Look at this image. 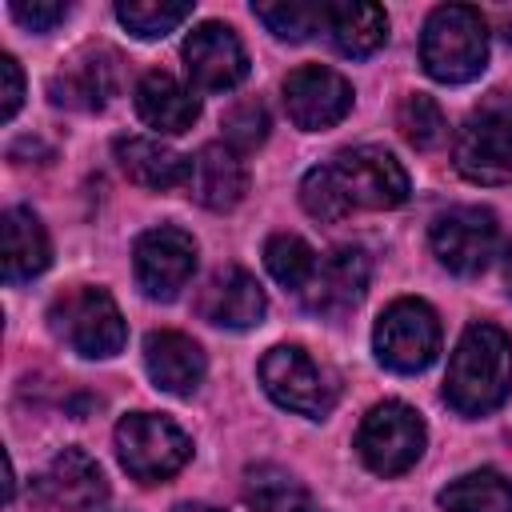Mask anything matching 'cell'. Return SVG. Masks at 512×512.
<instances>
[{"instance_id": "obj_1", "label": "cell", "mask_w": 512, "mask_h": 512, "mask_svg": "<svg viewBox=\"0 0 512 512\" xmlns=\"http://www.w3.org/2000/svg\"><path fill=\"white\" fill-rule=\"evenodd\" d=\"M508 392H512V340L496 324L464 328L448 360L444 400L460 416H484L500 408Z\"/></svg>"}, {"instance_id": "obj_2", "label": "cell", "mask_w": 512, "mask_h": 512, "mask_svg": "<svg viewBox=\"0 0 512 512\" xmlns=\"http://www.w3.org/2000/svg\"><path fill=\"white\" fill-rule=\"evenodd\" d=\"M488 24L468 4H440L420 32V64L440 84H464L484 72Z\"/></svg>"}, {"instance_id": "obj_3", "label": "cell", "mask_w": 512, "mask_h": 512, "mask_svg": "<svg viewBox=\"0 0 512 512\" xmlns=\"http://www.w3.org/2000/svg\"><path fill=\"white\" fill-rule=\"evenodd\" d=\"M452 160L472 184H512V92H488L464 116Z\"/></svg>"}, {"instance_id": "obj_4", "label": "cell", "mask_w": 512, "mask_h": 512, "mask_svg": "<svg viewBox=\"0 0 512 512\" xmlns=\"http://www.w3.org/2000/svg\"><path fill=\"white\" fill-rule=\"evenodd\" d=\"M48 328L72 352H80L88 360H108L128 340V328H124V316H120L116 300L104 288H92V284H76V288L60 292L48 308Z\"/></svg>"}, {"instance_id": "obj_5", "label": "cell", "mask_w": 512, "mask_h": 512, "mask_svg": "<svg viewBox=\"0 0 512 512\" xmlns=\"http://www.w3.org/2000/svg\"><path fill=\"white\" fill-rule=\"evenodd\" d=\"M116 456H120V464L132 480L156 484V480L176 476L188 464L192 440L168 416L132 412L116 424Z\"/></svg>"}, {"instance_id": "obj_6", "label": "cell", "mask_w": 512, "mask_h": 512, "mask_svg": "<svg viewBox=\"0 0 512 512\" xmlns=\"http://www.w3.org/2000/svg\"><path fill=\"white\" fill-rule=\"evenodd\" d=\"M372 348L392 372H424L440 356V320L424 300H392L376 320Z\"/></svg>"}, {"instance_id": "obj_7", "label": "cell", "mask_w": 512, "mask_h": 512, "mask_svg": "<svg viewBox=\"0 0 512 512\" xmlns=\"http://www.w3.org/2000/svg\"><path fill=\"white\" fill-rule=\"evenodd\" d=\"M260 384L264 392L288 408V412H300V416H328V408L336 404V380L324 364H316L304 348L296 344H276L264 352L260 360Z\"/></svg>"}, {"instance_id": "obj_8", "label": "cell", "mask_w": 512, "mask_h": 512, "mask_svg": "<svg viewBox=\"0 0 512 512\" xmlns=\"http://www.w3.org/2000/svg\"><path fill=\"white\" fill-rule=\"evenodd\" d=\"M356 452L364 468L376 476H400L408 472L424 452V420L416 408L400 400H384L368 408V416L356 428Z\"/></svg>"}, {"instance_id": "obj_9", "label": "cell", "mask_w": 512, "mask_h": 512, "mask_svg": "<svg viewBox=\"0 0 512 512\" xmlns=\"http://www.w3.org/2000/svg\"><path fill=\"white\" fill-rule=\"evenodd\" d=\"M428 240H432V252L436 260L456 272V276H476L492 264L496 256V240H500V228H496V216L488 208H476V204H456L448 212H440L428 228Z\"/></svg>"}, {"instance_id": "obj_10", "label": "cell", "mask_w": 512, "mask_h": 512, "mask_svg": "<svg viewBox=\"0 0 512 512\" xmlns=\"http://www.w3.org/2000/svg\"><path fill=\"white\" fill-rule=\"evenodd\" d=\"M132 272H136V284L144 296L172 300V296H180V288L196 272V240L176 224L148 228L136 236Z\"/></svg>"}, {"instance_id": "obj_11", "label": "cell", "mask_w": 512, "mask_h": 512, "mask_svg": "<svg viewBox=\"0 0 512 512\" xmlns=\"http://www.w3.org/2000/svg\"><path fill=\"white\" fill-rule=\"evenodd\" d=\"M332 172L352 208H396L408 200V172L388 148H344L332 156Z\"/></svg>"}, {"instance_id": "obj_12", "label": "cell", "mask_w": 512, "mask_h": 512, "mask_svg": "<svg viewBox=\"0 0 512 512\" xmlns=\"http://www.w3.org/2000/svg\"><path fill=\"white\" fill-rule=\"evenodd\" d=\"M288 120L304 132H324L352 112V84L324 64H300L284 80Z\"/></svg>"}, {"instance_id": "obj_13", "label": "cell", "mask_w": 512, "mask_h": 512, "mask_svg": "<svg viewBox=\"0 0 512 512\" xmlns=\"http://www.w3.org/2000/svg\"><path fill=\"white\" fill-rule=\"evenodd\" d=\"M184 68L200 92H228L248 76V52L228 24L204 20L184 40Z\"/></svg>"}, {"instance_id": "obj_14", "label": "cell", "mask_w": 512, "mask_h": 512, "mask_svg": "<svg viewBox=\"0 0 512 512\" xmlns=\"http://www.w3.org/2000/svg\"><path fill=\"white\" fill-rule=\"evenodd\" d=\"M368 276H372L368 252L352 248V244H340L328 256H320V264H316L308 288L300 292V300L316 316H344L348 308L360 304V296L368 288Z\"/></svg>"}, {"instance_id": "obj_15", "label": "cell", "mask_w": 512, "mask_h": 512, "mask_svg": "<svg viewBox=\"0 0 512 512\" xmlns=\"http://www.w3.org/2000/svg\"><path fill=\"white\" fill-rule=\"evenodd\" d=\"M188 196L212 212H228L248 192V168L236 148L228 144H204L196 156H188Z\"/></svg>"}, {"instance_id": "obj_16", "label": "cell", "mask_w": 512, "mask_h": 512, "mask_svg": "<svg viewBox=\"0 0 512 512\" xmlns=\"http://www.w3.org/2000/svg\"><path fill=\"white\" fill-rule=\"evenodd\" d=\"M36 488H40V500L60 512H92L108 496L100 464L80 448H64L48 464V472L36 480Z\"/></svg>"}, {"instance_id": "obj_17", "label": "cell", "mask_w": 512, "mask_h": 512, "mask_svg": "<svg viewBox=\"0 0 512 512\" xmlns=\"http://www.w3.org/2000/svg\"><path fill=\"white\" fill-rule=\"evenodd\" d=\"M116 52H80L76 60H68L56 76H52V104L60 108H76V112H100L108 104V96L120 84V68H116Z\"/></svg>"}, {"instance_id": "obj_18", "label": "cell", "mask_w": 512, "mask_h": 512, "mask_svg": "<svg viewBox=\"0 0 512 512\" xmlns=\"http://www.w3.org/2000/svg\"><path fill=\"white\" fill-rule=\"evenodd\" d=\"M144 368L152 376V384L160 392H172V396H192L208 372V360H204V348L184 336V332H152L144 340Z\"/></svg>"}, {"instance_id": "obj_19", "label": "cell", "mask_w": 512, "mask_h": 512, "mask_svg": "<svg viewBox=\"0 0 512 512\" xmlns=\"http://www.w3.org/2000/svg\"><path fill=\"white\" fill-rule=\"evenodd\" d=\"M264 288L244 268H220L200 292V316L220 328H252L264 320Z\"/></svg>"}, {"instance_id": "obj_20", "label": "cell", "mask_w": 512, "mask_h": 512, "mask_svg": "<svg viewBox=\"0 0 512 512\" xmlns=\"http://www.w3.org/2000/svg\"><path fill=\"white\" fill-rule=\"evenodd\" d=\"M136 116L148 124V128H156V132H164V136H180V132H188L192 124H196V116H200V100L192 96V88H184L176 76H168V72H148L140 84H136Z\"/></svg>"}, {"instance_id": "obj_21", "label": "cell", "mask_w": 512, "mask_h": 512, "mask_svg": "<svg viewBox=\"0 0 512 512\" xmlns=\"http://www.w3.org/2000/svg\"><path fill=\"white\" fill-rule=\"evenodd\" d=\"M48 260H52V244L40 216L28 208H8L4 212V280L24 284L40 276Z\"/></svg>"}, {"instance_id": "obj_22", "label": "cell", "mask_w": 512, "mask_h": 512, "mask_svg": "<svg viewBox=\"0 0 512 512\" xmlns=\"http://www.w3.org/2000/svg\"><path fill=\"white\" fill-rule=\"evenodd\" d=\"M116 160L124 168V176L140 188H176L188 180V160L180 152H172L168 144L152 140V136H128L116 140Z\"/></svg>"}, {"instance_id": "obj_23", "label": "cell", "mask_w": 512, "mask_h": 512, "mask_svg": "<svg viewBox=\"0 0 512 512\" xmlns=\"http://www.w3.org/2000/svg\"><path fill=\"white\" fill-rule=\"evenodd\" d=\"M328 36L344 56H372L388 40V16L380 4L336 0L328 4Z\"/></svg>"}, {"instance_id": "obj_24", "label": "cell", "mask_w": 512, "mask_h": 512, "mask_svg": "<svg viewBox=\"0 0 512 512\" xmlns=\"http://www.w3.org/2000/svg\"><path fill=\"white\" fill-rule=\"evenodd\" d=\"M244 504L252 512H300L308 504L304 484L280 464H252L244 468Z\"/></svg>"}, {"instance_id": "obj_25", "label": "cell", "mask_w": 512, "mask_h": 512, "mask_svg": "<svg viewBox=\"0 0 512 512\" xmlns=\"http://www.w3.org/2000/svg\"><path fill=\"white\" fill-rule=\"evenodd\" d=\"M440 508L444 512H512V484L500 472L480 468L452 480L440 492Z\"/></svg>"}, {"instance_id": "obj_26", "label": "cell", "mask_w": 512, "mask_h": 512, "mask_svg": "<svg viewBox=\"0 0 512 512\" xmlns=\"http://www.w3.org/2000/svg\"><path fill=\"white\" fill-rule=\"evenodd\" d=\"M252 12L272 36L292 40V44L328 28V4L324 0H260V4H252Z\"/></svg>"}, {"instance_id": "obj_27", "label": "cell", "mask_w": 512, "mask_h": 512, "mask_svg": "<svg viewBox=\"0 0 512 512\" xmlns=\"http://www.w3.org/2000/svg\"><path fill=\"white\" fill-rule=\"evenodd\" d=\"M188 16H192L188 0H120L116 4V20L140 40H160L176 32Z\"/></svg>"}, {"instance_id": "obj_28", "label": "cell", "mask_w": 512, "mask_h": 512, "mask_svg": "<svg viewBox=\"0 0 512 512\" xmlns=\"http://www.w3.org/2000/svg\"><path fill=\"white\" fill-rule=\"evenodd\" d=\"M264 264H268V272H272L276 284H284V288H292V292L300 296V292L308 288V280H312L320 256L308 248V240H300V236H292V232H276V236L264 244Z\"/></svg>"}, {"instance_id": "obj_29", "label": "cell", "mask_w": 512, "mask_h": 512, "mask_svg": "<svg viewBox=\"0 0 512 512\" xmlns=\"http://www.w3.org/2000/svg\"><path fill=\"white\" fill-rule=\"evenodd\" d=\"M396 128H400L404 140H408L412 148H420V152L440 148L444 136H448V120H444L440 104H436L432 96H424V92H408V96L400 100V108H396Z\"/></svg>"}, {"instance_id": "obj_30", "label": "cell", "mask_w": 512, "mask_h": 512, "mask_svg": "<svg viewBox=\"0 0 512 512\" xmlns=\"http://www.w3.org/2000/svg\"><path fill=\"white\" fill-rule=\"evenodd\" d=\"M300 204H304V212L312 220H328V224L332 220H344L352 212V204H348V196H344L332 164H320V168L304 172V180H300Z\"/></svg>"}, {"instance_id": "obj_31", "label": "cell", "mask_w": 512, "mask_h": 512, "mask_svg": "<svg viewBox=\"0 0 512 512\" xmlns=\"http://www.w3.org/2000/svg\"><path fill=\"white\" fill-rule=\"evenodd\" d=\"M268 140V112L260 100H240L224 112V144L236 152H252Z\"/></svg>"}, {"instance_id": "obj_32", "label": "cell", "mask_w": 512, "mask_h": 512, "mask_svg": "<svg viewBox=\"0 0 512 512\" xmlns=\"http://www.w3.org/2000/svg\"><path fill=\"white\" fill-rule=\"evenodd\" d=\"M8 8H12V16H16L24 28H32V32H48V28H56V24L68 16V4H64V0H12Z\"/></svg>"}, {"instance_id": "obj_33", "label": "cell", "mask_w": 512, "mask_h": 512, "mask_svg": "<svg viewBox=\"0 0 512 512\" xmlns=\"http://www.w3.org/2000/svg\"><path fill=\"white\" fill-rule=\"evenodd\" d=\"M24 104V72L16 56H0V120H12Z\"/></svg>"}, {"instance_id": "obj_34", "label": "cell", "mask_w": 512, "mask_h": 512, "mask_svg": "<svg viewBox=\"0 0 512 512\" xmlns=\"http://www.w3.org/2000/svg\"><path fill=\"white\" fill-rule=\"evenodd\" d=\"M172 512H220V508H212V504H196V500H188V504H176Z\"/></svg>"}, {"instance_id": "obj_35", "label": "cell", "mask_w": 512, "mask_h": 512, "mask_svg": "<svg viewBox=\"0 0 512 512\" xmlns=\"http://www.w3.org/2000/svg\"><path fill=\"white\" fill-rule=\"evenodd\" d=\"M504 284H508V292H512V244H508V252H504Z\"/></svg>"}, {"instance_id": "obj_36", "label": "cell", "mask_w": 512, "mask_h": 512, "mask_svg": "<svg viewBox=\"0 0 512 512\" xmlns=\"http://www.w3.org/2000/svg\"><path fill=\"white\" fill-rule=\"evenodd\" d=\"M300 512H320V508H308V504H304V508H300Z\"/></svg>"}]
</instances>
